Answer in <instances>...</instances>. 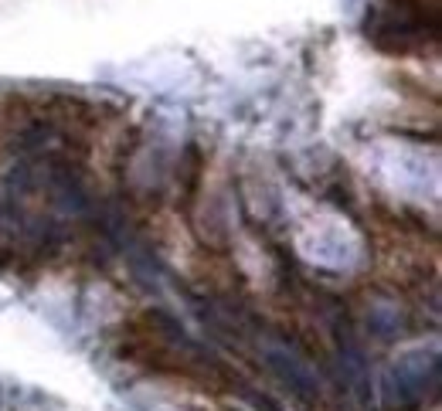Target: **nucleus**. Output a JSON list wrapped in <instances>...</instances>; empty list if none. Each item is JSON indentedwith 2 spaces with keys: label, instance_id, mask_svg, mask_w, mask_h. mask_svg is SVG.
<instances>
[]
</instances>
